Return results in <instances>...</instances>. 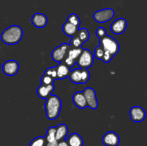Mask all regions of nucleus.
Wrapping results in <instances>:
<instances>
[{
	"label": "nucleus",
	"mask_w": 147,
	"mask_h": 146,
	"mask_svg": "<svg viewBox=\"0 0 147 146\" xmlns=\"http://www.w3.org/2000/svg\"><path fill=\"white\" fill-rule=\"evenodd\" d=\"M22 37V29L18 25H12L3 31L1 35V40L7 45H14L21 41Z\"/></svg>",
	"instance_id": "1"
},
{
	"label": "nucleus",
	"mask_w": 147,
	"mask_h": 146,
	"mask_svg": "<svg viewBox=\"0 0 147 146\" xmlns=\"http://www.w3.org/2000/svg\"><path fill=\"white\" fill-rule=\"evenodd\" d=\"M62 102L57 95L51 94L46 99L45 112L47 119L50 120H55L61 111Z\"/></svg>",
	"instance_id": "2"
},
{
	"label": "nucleus",
	"mask_w": 147,
	"mask_h": 146,
	"mask_svg": "<svg viewBox=\"0 0 147 146\" xmlns=\"http://www.w3.org/2000/svg\"><path fill=\"white\" fill-rule=\"evenodd\" d=\"M99 45L103 48L104 52H109L113 57L117 54L120 50L119 43L113 37H112L111 36L107 35V34L100 39Z\"/></svg>",
	"instance_id": "3"
},
{
	"label": "nucleus",
	"mask_w": 147,
	"mask_h": 146,
	"mask_svg": "<svg viewBox=\"0 0 147 146\" xmlns=\"http://www.w3.org/2000/svg\"><path fill=\"white\" fill-rule=\"evenodd\" d=\"M68 77L75 84H85L89 80L90 74L88 69L78 68L71 70Z\"/></svg>",
	"instance_id": "4"
},
{
	"label": "nucleus",
	"mask_w": 147,
	"mask_h": 146,
	"mask_svg": "<svg viewBox=\"0 0 147 146\" xmlns=\"http://www.w3.org/2000/svg\"><path fill=\"white\" fill-rule=\"evenodd\" d=\"M93 62L94 56L93 53L87 49H83L81 54L76 60V64L78 65L79 68L88 69L93 65Z\"/></svg>",
	"instance_id": "5"
},
{
	"label": "nucleus",
	"mask_w": 147,
	"mask_h": 146,
	"mask_svg": "<svg viewBox=\"0 0 147 146\" xmlns=\"http://www.w3.org/2000/svg\"><path fill=\"white\" fill-rule=\"evenodd\" d=\"M70 48V45L67 43H63L58 47H55L52 52V59L57 62H62L65 59L67 52Z\"/></svg>",
	"instance_id": "6"
},
{
	"label": "nucleus",
	"mask_w": 147,
	"mask_h": 146,
	"mask_svg": "<svg viewBox=\"0 0 147 146\" xmlns=\"http://www.w3.org/2000/svg\"><path fill=\"white\" fill-rule=\"evenodd\" d=\"M115 15L113 9L106 8L98 10L93 14V19L98 23H105L111 19Z\"/></svg>",
	"instance_id": "7"
},
{
	"label": "nucleus",
	"mask_w": 147,
	"mask_h": 146,
	"mask_svg": "<svg viewBox=\"0 0 147 146\" xmlns=\"http://www.w3.org/2000/svg\"><path fill=\"white\" fill-rule=\"evenodd\" d=\"M83 93L86 98L88 107L93 110L97 109L98 106V102L96 91L91 87H86L83 91Z\"/></svg>",
	"instance_id": "8"
},
{
	"label": "nucleus",
	"mask_w": 147,
	"mask_h": 146,
	"mask_svg": "<svg viewBox=\"0 0 147 146\" xmlns=\"http://www.w3.org/2000/svg\"><path fill=\"white\" fill-rule=\"evenodd\" d=\"M82 51H83L82 47L80 48H71L70 47L67 52L65 59L63 60V62H64L69 67H72L76 63V60L81 54Z\"/></svg>",
	"instance_id": "9"
},
{
	"label": "nucleus",
	"mask_w": 147,
	"mask_h": 146,
	"mask_svg": "<svg viewBox=\"0 0 147 146\" xmlns=\"http://www.w3.org/2000/svg\"><path fill=\"white\" fill-rule=\"evenodd\" d=\"M1 68L4 74L7 76H14L18 72L20 65L16 60H7L3 64Z\"/></svg>",
	"instance_id": "10"
},
{
	"label": "nucleus",
	"mask_w": 147,
	"mask_h": 146,
	"mask_svg": "<svg viewBox=\"0 0 147 146\" xmlns=\"http://www.w3.org/2000/svg\"><path fill=\"white\" fill-rule=\"evenodd\" d=\"M102 142L106 146H118L120 143V137L117 133L110 131L105 133Z\"/></svg>",
	"instance_id": "11"
},
{
	"label": "nucleus",
	"mask_w": 147,
	"mask_h": 146,
	"mask_svg": "<svg viewBox=\"0 0 147 146\" xmlns=\"http://www.w3.org/2000/svg\"><path fill=\"white\" fill-rule=\"evenodd\" d=\"M129 115L132 121L140 123L143 121L146 117V112L140 106H134L130 109Z\"/></svg>",
	"instance_id": "12"
},
{
	"label": "nucleus",
	"mask_w": 147,
	"mask_h": 146,
	"mask_svg": "<svg viewBox=\"0 0 147 146\" xmlns=\"http://www.w3.org/2000/svg\"><path fill=\"white\" fill-rule=\"evenodd\" d=\"M127 21L124 18H119L113 21L111 25V31L115 34H121L126 31Z\"/></svg>",
	"instance_id": "13"
},
{
	"label": "nucleus",
	"mask_w": 147,
	"mask_h": 146,
	"mask_svg": "<svg viewBox=\"0 0 147 146\" xmlns=\"http://www.w3.org/2000/svg\"><path fill=\"white\" fill-rule=\"evenodd\" d=\"M55 90L54 84H47V85H45V84H40L37 89V94L40 98L42 99H47V97H50L51 95L53 92Z\"/></svg>",
	"instance_id": "14"
},
{
	"label": "nucleus",
	"mask_w": 147,
	"mask_h": 146,
	"mask_svg": "<svg viewBox=\"0 0 147 146\" xmlns=\"http://www.w3.org/2000/svg\"><path fill=\"white\" fill-rule=\"evenodd\" d=\"M31 21L36 28H44L47 24V17L42 13H35L32 17Z\"/></svg>",
	"instance_id": "15"
},
{
	"label": "nucleus",
	"mask_w": 147,
	"mask_h": 146,
	"mask_svg": "<svg viewBox=\"0 0 147 146\" xmlns=\"http://www.w3.org/2000/svg\"><path fill=\"white\" fill-rule=\"evenodd\" d=\"M57 72V80H63L68 77L70 72V67L66 65L64 62H60L55 67Z\"/></svg>",
	"instance_id": "16"
},
{
	"label": "nucleus",
	"mask_w": 147,
	"mask_h": 146,
	"mask_svg": "<svg viewBox=\"0 0 147 146\" xmlns=\"http://www.w3.org/2000/svg\"><path fill=\"white\" fill-rule=\"evenodd\" d=\"M73 101L75 105L80 109H84L87 107L86 98L83 92H77L73 96Z\"/></svg>",
	"instance_id": "17"
},
{
	"label": "nucleus",
	"mask_w": 147,
	"mask_h": 146,
	"mask_svg": "<svg viewBox=\"0 0 147 146\" xmlns=\"http://www.w3.org/2000/svg\"><path fill=\"white\" fill-rule=\"evenodd\" d=\"M55 140L57 141L65 140L68 134V127L65 124H60L55 127Z\"/></svg>",
	"instance_id": "18"
},
{
	"label": "nucleus",
	"mask_w": 147,
	"mask_h": 146,
	"mask_svg": "<svg viewBox=\"0 0 147 146\" xmlns=\"http://www.w3.org/2000/svg\"><path fill=\"white\" fill-rule=\"evenodd\" d=\"M68 146H83V140L78 133H74L70 135L67 139Z\"/></svg>",
	"instance_id": "19"
},
{
	"label": "nucleus",
	"mask_w": 147,
	"mask_h": 146,
	"mask_svg": "<svg viewBox=\"0 0 147 146\" xmlns=\"http://www.w3.org/2000/svg\"><path fill=\"white\" fill-rule=\"evenodd\" d=\"M78 29V27H76L73 24H71V23L68 22L67 21L65 22V24L63 26V32H64V34L65 35L69 36V37H73V36L76 35V34L77 33Z\"/></svg>",
	"instance_id": "20"
},
{
	"label": "nucleus",
	"mask_w": 147,
	"mask_h": 146,
	"mask_svg": "<svg viewBox=\"0 0 147 146\" xmlns=\"http://www.w3.org/2000/svg\"><path fill=\"white\" fill-rule=\"evenodd\" d=\"M76 35L78 37V38L83 42V43L87 42L89 40V38H90V34H89L88 30L86 28H83L78 30Z\"/></svg>",
	"instance_id": "21"
},
{
	"label": "nucleus",
	"mask_w": 147,
	"mask_h": 146,
	"mask_svg": "<svg viewBox=\"0 0 147 146\" xmlns=\"http://www.w3.org/2000/svg\"><path fill=\"white\" fill-rule=\"evenodd\" d=\"M55 127H50L47 129L46 135L45 137L46 143H53V142L57 141L55 140Z\"/></svg>",
	"instance_id": "22"
},
{
	"label": "nucleus",
	"mask_w": 147,
	"mask_h": 146,
	"mask_svg": "<svg viewBox=\"0 0 147 146\" xmlns=\"http://www.w3.org/2000/svg\"><path fill=\"white\" fill-rule=\"evenodd\" d=\"M46 140L43 137H37L33 139L30 143L29 146H45Z\"/></svg>",
	"instance_id": "23"
},
{
	"label": "nucleus",
	"mask_w": 147,
	"mask_h": 146,
	"mask_svg": "<svg viewBox=\"0 0 147 146\" xmlns=\"http://www.w3.org/2000/svg\"><path fill=\"white\" fill-rule=\"evenodd\" d=\"M83 42L78 38V37H77L76 35L72 37L71 40L70 42V47L71 48H80L82 47V45H83Z\"/></svg>",
	"instance_id": "24"
},
{
	"label": "nucleus",
	"mask_w": 147,
	"mask_h": 146,
	"mask_svg": "<svg viewBox=\"0 0 147 146\" xmlns=\"http://www.w3.org/2000/svg\"><path fill=\"white\" fill-rule=\"evenodd\" d=\"M67 21L71 23V24H73V25H75L76 27H78V28L80 25V18H79L77 14H73H73H70V15L68 16V17H67Z\"/></svg>",
	"instance_id": "25"
},
{
	"label": "nucleus",
	"mask_w": 147,
	"mask_h": 146,
	"mask_svg": "<svg viewBox=\"0 0 147 146\" xmlns=\"http://www.w3.org/2000/svg\"><path fill=\"white\" fill-rule=\"evenodd\" d=\"M55 80L47 74H44L41 77V84L47 85V84H54Z\"/></svg>",
	"instance_id": "26"
},
{
	"label": "nucleus",
	"mask_w": 147,
	"mask_h": 146,
	"mask_svg": "<svg viewBox=\"0 0 147 146\" xmlns=\"http://www.w3.org/2000/svg\"><path fill=\"white\" fill-rule=\"evenodd\" d=\"M103 54H104V50H103L101 47L100 45H98V47H96L94 51V57H96L98 60H102V57H103Z\"/></svg>",
	"instance_id": "27"
},
{
	"label": "nucleus",
	"mask_w": 147,
	"mask_h": 146,
	"mask_svg": "<svg viewBox=\"0 0 147 146\" xmlns=\"http://www.w3.org/2000/svg\"><path fill=\"white\" fill-rule=\"evenodd\" d=\"M44 74L50 76V77H53L55 80H57V72H56L55 67L47 68V70H45V72Z\"/></svg>",
	"instance_id": "28"
},
{
	"label": "nucleus",
	"mask_w": 147,
	"mask_h": 146,
	"mask_svg": "<svg viewBox=\"0 0 147 146\" xmlns=\"http://www.w3.org/2000/svg\"><path fill=\"white\" fill-rule=\"evenodd\" d=\"M96 35L99 39L102 38L106 35V30L104 27H100L96 29Z\"/></svg>",
	"instance_id": "29"
},
{
	"label": "nucleus",
	"mask_w": 147,
	"mask_h": 146,
	"mask_svg": "<svg viewBox=\"0 0 147 146\" xmlns=\"http://www.w3.org/2000/svg\"><path fill=\"white\" fill-rule=\"evenodd\" d=\"M113 56L111 54H109V52H104V54H103V57H102V61L104 62L105 63H109L111 60L113 59Z\"/></svg>",
	"instance_id": "30"
},
{
	"label": "nucleus",
	"mask_w": 147,
	"mask_h": 146,
	"mask_svg": "<svg viewBox=\"0 0 147 146\" xmlns=\"http://www.w3.org/2000/svg\"><path fill=\"white\" fill-rule=\"evenodd\" d=\"M57 146H68L67 141L65 140H60V141H57Z\"/></svg>",
	"instance_id": "31"
},
{
	"label": "nucleus",
	"mask_w": 147,
	"mask_h": 146,
	"mask_svg": "<svg viewBox=\"0 0 147 146\" xmlns=\"http://www.w3.org/2000/svg\"><path fill=\"white\" fill-rule=\"evenodd\" d=\"M57 141L53 142V143H46L45 146H57Z\"/></svg>",
	"instance_id": "32"
},
{
	"label": "nucleus",
	"mask_w": 147,
	"mask_h": 146,
	"mask_svg": "<svg viewBox=\"0 0 147 146\" xmlns=\"http://www.w3.org/2000/svg\"><path fill=\"white\" fill-rule=\"evenodd\" d=\"M0 68H1V64H0Z\"/></svg>",
	"instance_id": "33"
}]
</instances>
